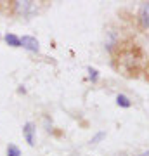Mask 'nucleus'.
Here are the masks:
<instances>
[{
	"mask_svg": "<svg viewBox=\"0 0 149 156\" xmlns=\"http://www.w3.org/2000/svg\"><path fill=\"white\" fill-rule=\"evenodd\" d=\"M144 49L132 38L120 42L113 50V68L125 78H137L144 71Z\"/></svg>",
	"mask_w": 149,
	"mask_h": 156,
	"instance_id": "1",
	"label": "nucleus"
},
{
	"mask_svg": "<svg viewBox=\"0 0 149 156\" xmlns=\"http://www.w3.org/2000/svg\"><path fill=\"white\" fill-rule=\"evenodd\" d=\"M19 40H21V45L24 47V49L31 50V52H38L40 44H38L37 38H33V37H23V38H19Z\"/></svg>",
	"mask_w": 149,
	"mask_h": 156,
	"instance_id": "2",
	"label": "nucleus"
},
{
	"mask_svg": "<svg viewBox=\"0 0 149 156\" xmlns=\"http://www.w3.org/2000/svg\"><path fill=\"white\" fill-rule=\"evenodd\" d=\"M23 135H24V139L30 146L35 144V125L33 123H26L24 127H23Z\"/></svg>",
	"mask_w": 149,
	"mask_h": 156,
	"instance_id": "3",
	"label": "nucleus"
},
{
	"mask_svg": "<svg viewBox=\"0 0 149 156\" xmlns=\"http://www.w3.org/2000/svg\"><path fill=\"white\" fill-rule=\"evenodd\" d=\"M31 5H33V2H14V7L19 14H26L31 9Z\"/></svg>",
	"mask_w": 149,
	"mask_h": 156,
	"instance_id": "4",
	"label": "nucleus"
},
{
	"mask_svg": "<svg viewBox=\"0 0 149 156\" xmlns=\"http://www.w3.org/2000/svg\"><path fill=\"white\" fill-rule=\"evenodd\" d=\"M140 23L144 28H149V4H146L140 11Z\"/></svg>",
	"mask_w": 149,
	"mask_h": 156,
	"instance_id": "5",
	"label": "nucleus"
},
{
	"mask_svg": "<svg viewBox=\"0 0 149 156\" xmlns=\"http://www.w3.org/2000/svg\"><path fill=\"white\" fill-rule=\"evenodd\" d=\"M5 42L9 45H12V47H21V40L17 38L16 35H11V33L5 35Z\"/></svg>",
	"mask_w": 149,
	"mask_h": 156,
	"instance_id": "6",
	"label": "nucleus"
},
{
	"mask_svg": "<svg viewBox=\"0 0 149 156\" xmlns=\"http://www.w3.org/2000/svg\"><path fill=\"white\" fill-rule=\"evenodd\" d=\"M116 102H118V106H123V108H130V101H128L127 95L120 94L118 97H116Z\"/></svg>",
	"mask_w": 149,
	"mask_h": 156,
	"instance_id": "7",
	"label": "nucleus"
},
{
	"mask_svg": "<svg viewBox=\"0 0 149 156\" xmlns=\"http://www.w3.org/2000/svg\"><path fill=\"white\" fill-rule=\"evenodd\" d=\"M7 156H21V151L16 146H9L7 147Z\"/></svg>",
	"mask_w": 149,
	"mask_h": 156,
	"instance_id": "8",
	"label": "nucleus"
},
{
	"mask_svg": "<svg viewBox=\"0 0 149 156\" xmlns=\"http://www.w3.org/2000/svg\"><path fill=\"white\" fill-rule=\"evenodd\" d=\"M88 73H90V80L95 82V80H97V71H95L94 68H88Z\"/></svg>",
	"mask_w": 149,
	"mask_h": 156,
	"instance_id": "9",
	"label": "nucleus"
},
{
	"mask_svg": "<svg viewBox=\"0 0 149 156\" xmlns=\"http://www.w3.org/2000/svg\"><path fill=\"white\" fill-rule=\"evenodd\" d=\"M102 137H104V132H99V134L95 135L94 139L90 140V144H95V142H99V140H101V139H102Z\"/></svg>",
	"mask_w": 149,
	"mask_h": 156,
	"instance_id": "10",
	"label": "nucleus"
},
{
	"mask_svg": "<svg viewBox=\"0 0 149 156\" xmlns=\"http://www.w3.org/2000/svg\"><path fill=\"white\" fill-rule=\"evenodd\" d=\"M144 75H146V80L149 82V62H146V64H144Z\"/></svg>",
	"mask_w": 149,
	"mask_h": 156,
	"instance_id": "11",
	"label": "nucleus"
},
{
	"mask_svg": "<svg viewBox=\"0 0 149 156\" xmlns=\"http://www.w3.org/2000/svg\"><path fill=\"white\" fill-rule=\"evenodd\" d=\"M140 156H149V151H146V153H142Z\"/></svg>",
	"mask_w": 149,
	"mask_h": 156,
	"instance_id": "12",
	"label": "nucleus"
}]
</instances>
